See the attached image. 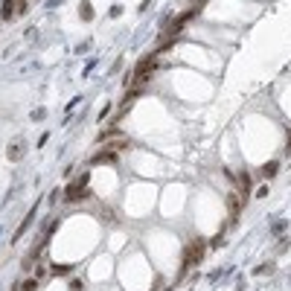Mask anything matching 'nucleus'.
<instances>
[{
  "mask_svg": "<svg viewBox=\"0 0 291 291\" xmlns=\"http://www.w3.org/2000/svg\"><path fill=\"white\" fill-rule=\"evenodd\" d=\"M207 254V239H201V236H195L190 245H184V254H181V271H178V280H184L187 277V271H193L195 265L204 259Z\"/></svg>",
  "mask_w": 291,
  "mask_h": 291,
  "instance_id": "obj_1",
  "label": "nucleus"
},
{
  "mask_svg": "<svg viewBox=\"0 0 291 291\" xmlns=\"http://www.w3.org/2000/svg\"><path fill=\"white\" fill-rule=\"evenodd\" d=\"M155 67H158V53H149V56H143V59L137 62V67H134V76H131V82H134V85H146V82L152 79Z\"/></svg>",
  "mask_w": 291,
  "mask_h": 291,
  "instance_id": "obj_2",
  "label": "nucleus"
},
{
  "mask_svg": "<svg viewBox=\"0 0 291 291\" xmlns=\"http://www.w3.org/2000/svg\"><path fill=\"white\" fill-rule=\"evenodd\" d=\"M88 181H91L88 175H79V181L67 187V190H65V201H67V204H79V201H88V198H91Z\"/></svg>",
  "mask_w": 291,
  "mask_h": 291,
  "instance_id": "obj_3",
  "label": "nucleus"
},
{
  "mask_svg": "<svg viewBox=\"0 0 291 291\" xmlns=\"http://www.w3.org/2000/svg\"><path fill=\"white\" fill-rule=\"evenodd\" d=\"M242 207H245V201H242V195H239V193H230V195H227V216H230V222H233V225L239 222Z\"/></svg>",
  "mask_w": 291,
  "mask_h": 291,
  "instance_id": "obj_4",
  "label": "nucleus"
},
{
  "mask_svg": "<svg viewBox=\"0 0 291 291\" xmlns=\"http://www.w3.org/2000/svg\"><path fill=\"white\" fill-rule=\"evenodd\" d=\"M24 152H27V146H24V137H15L9 146H6V161L9 163H18L24 158Z\"/></svg>",
  "mask_w": 291,
  "mask_h": 291,
  "instance_id": "obj_5",
  "label": "nucleus"
},
{
  "mask_svg": "<svg viewBox=\"0 0 291 291\" xmlns=\"http://www.w3.org/2000/svg\"><path fill=\"white\" fill-rule=\"evenodd\" d=\"M114 163H120V155L111 152V149H102L91 158V166H114Z\"/></svg>",
  "mask_w": 291,
  "mask_h": 291,
  "instance_id": "obj_6",
  "label": "nucleus"
},
{
  "mask_svg": "<svg viewBox=\"0 0 291 291\" xmlns=\"http://www.w3.org/2000/svg\"><path fill=\"white\" fill-rule=\"evenodd\" d=\"M35 216H38V204H35V207H32V210H30V213H27V219H24V222H21V225H18V230H15V236H12V239H15V242H18V239H21V236H24V233H27V230H30V227H32Z\"/></svg>",
  "mask_w": 291,
  "mask_h": 291,
  "instance_id": "obj_7",
  "label": "nucleus"
},
{
  "mask_svg": "<svg viewBox=\"0 0 291 291\" xmlns=\"http://www.w3.org/2000/svg\"><path fill=\"white\" fill-rule=\"evenodd\" d=\"M105 149H111V152H117V155H120L123 149H131V140L126 137V134H117L114 140H108V143H105Z\"/></svg>",
  "mask_w": 291,
  "mask_h": 291,
  "instance_id": "obj_8",
  "label": "nucleus"
},
{
  "mask_svg": "<svg viewBox=\"0 0 291 291\" xmlns=\"http://www.w3.org/2000/svg\"><path fill=\"white\" fill-rule=\"evenodd\" d=\"M18 12V3L15 0H3V9H0V21H12Z\"/></svg>",
  "mask_w": 291,
  "mask_h": 291,
  "instance_id": "obj_9",
  "label": "nucleus"
},
{
  "mask_svg": "<svg viewBox=\"0 0 291 291\" xmlns=\"http://www.w3.org/2000/svg\"><path fill=\"white\" fill-rule=\"evenodd\" d=\"M277 172H280V161H268L262 169H259V175H262V178H274Z\"/></svg>",
  "mask_w": 291,
  "mask_h": 291,
  "instance_id": "obj_10",
  "label": "nucleus"
},
{
  "mask_svg": "<svg viewBox=\"0 0 291 291\" xmlns=\"http://www.w3.org/2000/svg\"><path fill=\"white\" fill-rule=\"evenodd\" d=\"M79 18H82V21H91V18H94V6H91L88 0L79 3Z\"/></svg>",
  "mask_w": 291,
  "mask_h": 291,
  "instance_id": "obj_11",
  "label": "nucleus"
},
{
  "mask_svg": "<svg viewBox=\"0 0 291 291\" xmlns=\"http://www.w3.org/2000/svg\"><path fill=\"white\" fill-rule=\"evenodd\" d=\"M271 271H274V262H265V265H257V268H254V274H257V277H262V274H271Z\"/></svg>",
  "mask_w": 291,
  "mask_h": 291,
  "instance_id": "obj_12",
  "label": "nucleus"
},
{
  "mask_svg": "<svg viewBox=\"0 0 291 291\" xmlns=\"http://www.w3.org/2000/svg\"><path fill=\"white\" fill-rule=\"evenodd\" d=\"M44 277H47V265L38 262V268H35V280H44Z\"/></svg>",
  "mask_w": 291,
  "mask_h": 291,
  "instance_id": "obj_13",
  "label": "nucleus"
},
{
  "mask_svg": "<svg viewBox=\"0 0 291 291\" xmlns=\"http://www.w3.org/2000/svg\"><path fill=\"white\" fill-rule=\"evenodd\" d=\"M38 289V280H27L24 286H21V291H35Z\"/></svg>",
  "mask_w": 291,
  "mask_h": 291,
  "instance_id": "obj_14",
  "label": "nucleus"
},
{
  "mask_svg": "<svg viewBox=\"0 0 291 291\" xmlns=\"http://www.w3.org/2000/svg\"><path fill=\"white\" fill-rule=\"evenodd\" d=\"M286 227H289V225H286V222H277V225H274V233L280 236V233H286Z\"/></svg>",
  "mask_w": 291,
  "mask_h": 291,
  "instance_id": "obj_15",
  "label": "nucleus"
},
{
  "mask_svg": "<svg viewBox=\"0 0 291 291\" xmlns=\"http://www.w3.org/2000/svg\"><path fill=\"white\" fill-rule=\"evenodd\" d=\"M53 274H70V268H67V265H56V268H53Z\"/></svg>",
  "mask_w": 291,
  "mask_h": 291,
  "instance_id": "obj_16",
  "label": "nucleus"
},
{
  "mask_svg": "<svg viewBox=\"0 0 291 291\" xmlns=\"http://www.w3.org/2000/svg\"><path fill=\"white\" fill-rule=\"evenodd\" d=\"M222 233H225V230H222ZM222 233H219V236H216V239H213V242H210V245H213V248H219V245H222V242H225V236H222Z\"/></svg>",
  "mask_w": 291,
  "mask_h": 291,
  "instance_id": "obj_17",
  "label": "nucleus"
},
{
  "mask_svg": "<svg viewBox=\"0 0 291 291\" xmlns=\"http://www.w3.org/2000/svg\"><path fill=\"white\" fill-rule=\"evenodd\" d=\"M289 152H291V134H289Z\"/></svg>",
  "mask_w": 291,
  "mask_h": 291,
  "instance_id": "obj_18",
  "label": "nucleus"
}]
</instances>
